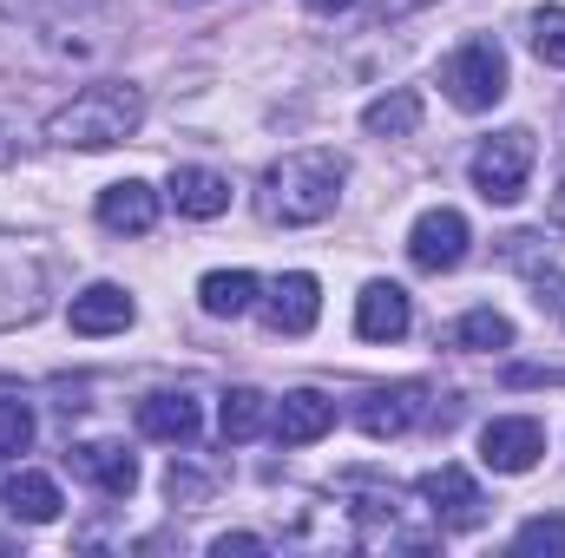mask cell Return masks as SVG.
I'll return each mask as SVG.
<instances>
[{
	"mask_svg": "<svg viewBox=\"0 0 565 558\" xmlns=\"http://www.w3.org/2000/svg\"><path fill=\"white\" fill-rule=\"evenodd\" d=\"M217 420H224V440L244 447V440H257V433L270 427V395H257V388H231Z\"/></svg>",
	"mask_w": 565,
	"mask_h": 558,
	"instance_id": "obj_22",
	"label": "cell"
},
{
	"mask_svg": "<svg viewBox=\"0 0 565 558\" xmlns=\"http://www.w3.org/2000/svg\"><path fill=\"white\" fill-rule=\"evenodd\" d=\"M60 7H73V0H0V13H26V20H46Z\"/></svg>",
	"mask_w": 565,
	"mask_h": 558,
	"instance_id": "obj_28",
	"label": "cell"
},
{
	"mask_svg": "<svg viewBox=\"0 0 565 558\" xmlns=\"http://www.w3.org/2000/svg\"><path fill=\"white\" fill-rule=\"evenodd\" d=\"M139 126H145V86L93 79L46 119V144H60V151H113V144L139 139Z\"/></svg>",
	"mask_w": 565,
	"mask_h": 558,
	"instance_id": "obj_1",
	"label": "cell"
},
{
	"mask_svg": "<svg viewBox=\"0 0 565 558\" xmlns=\"http://www.w3.org/2000/svg\"><path fill=\"white\" fill-rule=\"evenodd\" d=\"M0 500H7V513H13V519H26V526H53V519H60V506H66V500H60V486H53L46 473H33V466H20V473L0 486Z\"/></svg>",
	"mask_w": 565,
	"mask_h": 558,
	"instance_id": "obj_18",
	"label": "cell"
},
{
	"mask_svg": "<svg viewBox=\"0 0 565 558\" xmlns=\"http://www.w3.org/2000/svg\"><path fill=\"white\" fill-rule=\"evenodd\" d=\"M408 322H415V302H408L402 282H369L355 296V335L362 342H402Z\"/></svg>",
	"mask_w": 565,
	"mask_h": 558,
	"instance_id": "obj_12",
	"label": "cell"
},
{
	"mask_svg": "<svg viewBox=\"0 0 565 558\" xmlns=\"http://www.w3.org/2000/svg\"><path fill=\"white\" fill-rule=\"evenodd\" d=\"M553 224H559V230H565V184H559V191H553Z\"/></svg>",
	"mask_w": 565,
	"mask_h": 558,
	"instance_id": "obj_32",
	"label": "cell"
},
{
	"mask_svg": "<svg viewBox=\"0 0 565 558\" xmlns=\"http://www.w3.org/2000/svg\"><path fill=\"white\" fill-rule=\"evenodd\" d=\"M362 126L375 132V139H408L415 126H422V93H382V99H369V112H362Z\"/></svg>",
	"mask_w": 565,
	"mask_h": 558,
	"instance_id": "obj_20",
	"label": "cell"
},
{
	"mask_svg": "<svg viewBox=\"0 0 565 558\" xmlns=\"http://www.w3.org/2000/svg\"><path fill=\"white\" fill-rule=\"evenodd\" d=\"M66 315H73V335H119V329H132L139 302H132L119 282H86Z\"/></svg>",
	"mask_w": 565,
	"mask_h": 558,
	"instance_id": "obj_14",
	"label": "cell"
},
{
	"mask_svg": "<svg viewBox=\"0 0 565 558\" xmlns=\"http://www.w3.org/2000/svg\"><path fill=\"white\" fill-rule=\"evenodd\" d=\"M53 302V250L26 230H0V329L40 322Z\"/></svg>",
	"mask_w": 565,
	"mask_h": 558,
	"instance_id": "obj_3",
	"label": "cell"
},
{
	"mask_svg": "<svg viewBox=\"0 0 565 558\" xmlns=\"http://www.w3.org/2000/svg\"><path fill=\"white\" fill-rule=\"evenodd\" d=\"M66 460H73V473H79L86 486H99L106 500H132V486H139V453H132L126 440H79Z\"/></svg>",
	"mask_w": 565,
	"mask_h": 558,
	"instance_id": "obj_9",
	"label": "cell"
},
{
	"mask_svg": "<svg viewBox=\"0 0 565 558\" xmlns=\"http://www.w3.org/2000/svg\"><path fill=\"white\" fill-rule=\"evenodd\" d=\"M99 224H106L113 237H145V230L158 224V191L139 184V178L106 184V191H99Z\"/></svg>",
	"mask_w": 565,
	"mask_h": 558,
	"instance_id": "obj_17",
	"label": "cell"
},
{
	"mask_svg": "<svg viewBox=\"0 0 565 558\" xmlns=\"http://www.w3.org/2000/svg\"><path fill=\"white\" fill-rule=\"evenodd\" d=\"M422 7H434V0H375V20L388 26V20H408V13H422Z\"/></svg>",
	"mask_w": 565,
	"mask_h": 558,
	"instance_id": "obj_30",
	"label": "cell"
},
{
	"mask_svg": "<svg viewBox=\"0 0 565 558\" xmlns=\"http://www.w3.org/2000/svg\"><path fill=\"white\" fill-rule=\"evenodd\" d=\"M302 7H309V13H349L355 0H302Z\"/></svg>",
	"mask_w": 565,
	"mask_h": 558,
	"instance_id": "obj_31",
	"label": "cell"
},
{
	"mask_svg": "<svg viewBox=\"0 0 565 558\" xmlns=\"http://www.w3.org/2000/svg\"><path fill=\"white\" fill-rule=\"evenodd\" d=\"M533 53L546 66H565V7H540L533 13Z\"/></svg>",
	"mask_w": 565,
	"mask_h": 558,
	"instance_id": "obj_24",
	"label": "cell"
},
{
	"mask_svg": "<svg viewBox=\"0 0 565 558\" xmlns=\"http://www.w3.org/2000/svg\"><path fill=\"white\" fill-rule=\"evenodd\" d=\"M198 401L184 395V388H158V395H145L139 401V433L145 440H164V447H191L198 440Z\"/></svg>",
	"mask_w": 565,
	"mask_h": 558,
	"instance_id": "obj_15",
	"label": "cell"
},
{
	"mask_svg": "<svg viewBox=\"0 0 565 558\" xmlns=\"http://www.w3.org/2000/svg\"><path fill=\"white\" fill-rule=\"evenodd\" d=\"M198 302H204V315H244L257 302V277L250 270H211L198 282Z\"/></svg>",
	"mask_w": 565,
	"mask_h": 558,
	"instance_id": "obj_21",
	"label": "cell"
},
{
	"mask_svg": "<svg viewBox=\"0 0 565 558\" xmlns=\"http://www.w3.org/2000/svg\"><path fill=\"white\" fill-rule=\"evenodd\" d=\"M342 184H349V158L329 151V144H309V151H289L264 171V217L282 230H302V224H322L335 204H342Z\"/></svg>",
	"mask_w": 565,
	"mask_h": 558,
	"instance_id": "obj_2",
	"label": "cell"
},
{
	"mask_svg": "<svg viewBox=\"0 0 565 558\" xmlns=\"http://www.w3.org/2000/svg\"><path fill=\"white\" fill-rule=\"evenodd\" d=\"M408 257H415V270L427 277H447V270H460L467 264V217L460 211H427L415 217V230H408Z\"/></svg>",
	"mask_w": 565,
	"mask_h": 558,
	"instance_id": "obj_8",
	"label": "cell"
},
{
	"mask_svg": "<svg viewBox=\"0 0 565 558\" xmlns=\"http://www.w3.org/2000/svg\"><path fill=\"white\" fill-rule=\"evenodd\" d=\"M164 197L178 204V217H224L231 211V178H217V171H204V164H178L171 171V184H164Z\"/></svg>",
	"mask_w": 565,
	"mask_h": 558,
	"instance_id": "obj_16",
	"label": "cell"
},
{
	"mask_svg": "<svg viewBox=\"0 0 565 558\" xmlns=\"http://www.w3.org/2000/svg\"><path fill=\"white\" fill-rule=\"evenodd\" d=\"M533 158H540V144L526 126H507V132H493V139H480L473 151V191L487 197V204H520L526 197V178H533Z\"/></svg>",
	"mask_w": 565,
	"mask_h": 558,
	"instance_id": "obj_5",
	"label": "cell"
},
{
	"mask_svg": "<svg viewBox=\"0 0 565 558\" xmlns=\"http://www.w3.org/2000/svg\"><path fill=\"white\" fill-rule=\"evenodd\" d=\"M513 73H507V46L500 40H467L440 60V93L460 106V112H493L507 99Z\"/></svg>",
	"mask_w": 565,
	"mask_h": 558,
	"instance_id": "obj_4",
	"label": "cell"
},
{
	"mask_svg": "<svg viewBox=\"0 0 565 558\" xmlns=\"http://www.w3.org/2000/svg\"><path fill=\"white\" fill-rule=\"evenodd\" d=\"M316 315H322V282L309 277V270H289V277L270 282V296H264V322H270L277 335H309Z\"/></svg>",
	"mask_w": 565,
	"mask_h": 558,
	"instance_id": "obj_11",
	"label": "cell"
},
{
	"mask_svg": "<svg viewBox=\"0 0 565 558\" xmlns=\"http://www.w3.org/2000/svg\"><path fill=\"white\" fill-rule=\"evenodd\" d=\"M211 552L231 558V552H264V539L257 533H224V539H211Z\"/></svg>",
	"mask_w": 565,
	"mask_h": 558,
	"instance_id": "obj_29",
	"label": "cell"
},
{
	"mask_svg": "<svg viewBox=\"0 0 565 558\" xmlns=\"http://www.w3.org/2000/svg\"><path fill=\"white\" fill-rule=\"evenodd\" d=\"M513 552H565V519L559 513H540L513 533Z\"/></svg>",
	"mask_w": 565,
	"mask_h": 558,
	"instance_id": "obj_25",
	"label": "cell"
},
{
	"mask_svg": "<svg viewBox=\"0 0 565 558\" xmlns=\"http://www.w3.org/2000/svg\"><path fill=\"white\" fill-rule=\"evenodd\" d=\"M20 151H26V119L13 106H0V164H13Z\"/></svg>",
	"mask_w": 565,
	"mask_h": 558,
	"instance_id": "obj_27",
	"label": "cell"
},
{
	"mask_svg": "<svg viewBox=\"0 0 565 558\" xmlns=\"http://www.w3.org/2000/svg\"><path fill=\"white\" fill-rule=\"evenodd\" d=\"M447 348L460 355H487V348H513V322L500 309H467L454 329H447Z\"/></svg>",
	"mask_w": 565,
	"mask_h": 558,
	"instance_id": "obj_19",
	"label": "cell"
},
{
	"mask_svg": "<svg viewBox=\"0 0 565 558\" xmlns=\"http://www.w3.org/2000/svg\"><path fill=\"white\" fill-rule=\"evenodd\" d=\"M329 427H335V401L316 395V388H296V395H282L277 408H270L277 447H309V440H322Z\"/></svg>",
	"mask_w": 565,
	"mask_h": 558,
	"instance_id": "obj_13",
	"label": "cell"
},
{
	"mask_svg": "<svg viewBox=\"0 0 565 558\" xmlns=\"http://www.w3.org/2000/svg\"><path fill=\"white\" fill-rule=\"evenodd\" d=\"M415 493L427 500L434 533H473V526H487V493H480V480L467 466H434V473H422Z\"/></svg>",
	"mask_w": 565,
	"mask_h": 558,
	"instance_id": "obj_6",
	"label": "cell"
},
{
	"mask_svg": "<svg viewBox=\"0 0 565 558\" xmlns=\"http://www.w3.org/2000/svg\"><path fill=\"white\" fill-rule=\"evenodd\" d=\"M540 453H546V427L533 415H500L480 427V460L493 473H533Z\"/></svg>",
	"mask_w": 565,
	"mask_h": 558,
	"instance_id": "obj_7",
	"label": "cell"
},
{
	"mask_svg": "<svg viewBox=\"0 0 565 558\" xmlns=\"http://www.w3.org/2000/svg\"><path fill=\"white\" fill-rule=\"evenodd\" d=\"M211 473H198V466H184V460H171V473H164V493H171V506H198V500H211Z\"/></svg>",
	"mask_w": 565,
	"mask_h": 558,
	"instance_id": "obj_26",
	"label": "cell"
},
{
	"mask_svg": "<svg viewBox=\"0 0 565 558\" xmlns=\"http://www.w3.org/2000/svg\"><path fill=\"white\" fill-rule=\"evenodd\" d=\"M422 415H427V388H422V382L369 388V395L355 401V427H362L369 440H395V433H408Z\"/></svg>",
	"mask_w": 565,
	"mask_h": 558,
	"instance_id": "obj_10",
	"label": "cell"
},
{
	"mask_svg": "<svg viewBox=\"0 0 565 558\" xmlns=\"http://www.w3.org/2000/svg\"><path fill=\"white\" fill-rule=\"evenodd\" d=\"M33 447V408L0 388V460H20Z\"/></svg>",
	"mask_w": 565,
	"mask_h": 558,
	"instance_id": "obj_23",
	"label": "cell"
}]
</instances>
